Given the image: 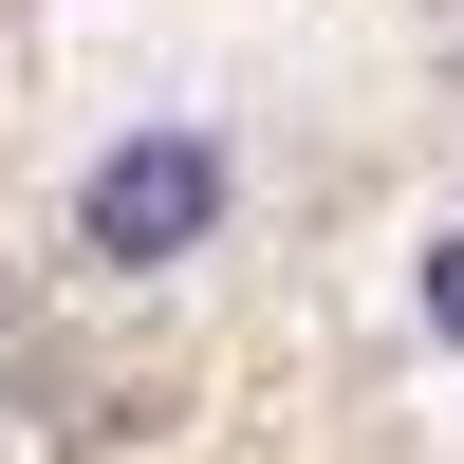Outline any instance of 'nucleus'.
Listing matches in <instances>:
<instances>
[{
    "label": "nucleus",
    "mask_w": 464,
    "mask_h": 464,
    "mask_svg": "<svg viewBox=\"0 0 464 464\" xmlns=\"http://www.w3.org/2000/svg\"><path fill=\"white\" fill-rule=\"evenodd\" d=\"M242 223V130L223 111H130V130L74 168V260L93 279H168Z\"/></svg>",
    "instance_id": "1"
},
{
    "label": "nucleus",
    "mask_w": 464,
    "mask_h": 464,
    "mask_svg": "<svg viewBox=\"0 0 464 464\" xmlns=\"http://www.w3.org/2000/svg\"><path fill=\"white\" fill-rule=\"evenodd\" d=\"M428 334H446V353H464V223H446V242H428Z\"/></svg>",
    "instance_id": "2"
}]
</instances>
